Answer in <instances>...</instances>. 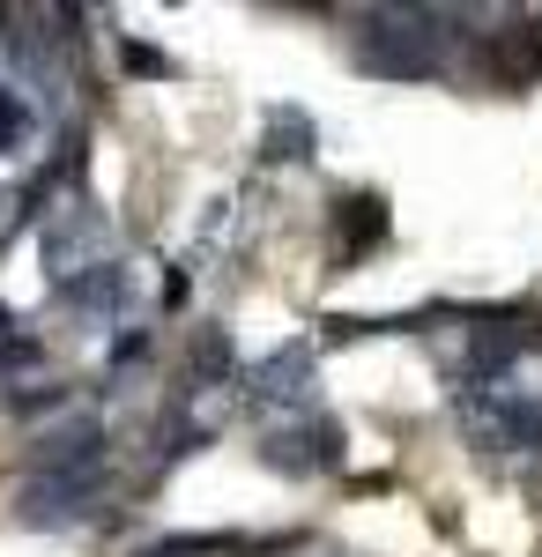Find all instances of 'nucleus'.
Here are the masks:
<instances>
[{
	"label": "nucleus",
	"mask_w": 542,
	"mask_h": 557,
	"mask_svg": "<svg viewBox=\"0 0 542 557\" xmlns=\"http://www.w3.org/2000/svg\"><path fill=\"white\" fill-rule=\"evenodd\" d=\"M357 67L394 75V83H431L439 75V45H431V15L409 8H379L357 23Z\"/></svg>",
	"instance_id": "nucleus-1"
},
{
	"label": "nucleus",
	"mask_w": 542,
	"mask_h": 557,
	"mask_svg": "<svg viewBox=\"0 0 542 557\" xmlns=\"http://www.w3.org/2000/svg\"><path fill=\"white\" fill-rule=\"evenodd\" d=\"M104 461V424H67V431H45L38 446H30V469L38 475H97Z\"/></svg>",
	"instance_id": "nucleus-2"
},
{
	"label": "nucleus",
	"mask_w": 542,
	"mask_h": 557,
	"mask_svg": "<svg viewBox=\"0 0 542 557\" xmlns=\"http://www.w3.org/2000/svg\"><path fill=\"white\" fill-rule=\"evenodd\" d=\"M334 454H342L334 424H305V431H275L268 438V469H283V475H312V469H328Z\"/></svg>",
	"instance_id": "nucleus-3"
},
{
	"label": "nucleus",
	"mask_w": 542,
	"mask_h": 557,
	"mask_svg": "<svg viewBox=\"0 0 542 557\" xmlns=\"http://www.w3.org/2000/svg\"><path fill=\"white\" fill-rule=\"evenodd\" d=\"M97 491V475H38L23 491V520H75Z\"/></svg>",
	"instance_id": "nucleus-4"
},
{
	"label": "nucleus",
	"mask_w": 542,
	"mask_h": 557,
	"mask_svg": "<svg viewBox=\"0 0 542 557\" xmlns=\"http://www.w3.org/2000/svg\"><path fill=\"white\" fill-rule=\"evenodd\" d=\"M141 557H246L238 535H171V543H149Z\"/></svg>",
	"instance_id": "nucleus-5"
},
{
	"label": "nucleus",
	"mask_w": 542,
	"mask_h": 557,
	"mask_svg": "<svg viewBox=\"0 0 542 557\" xmlns=\"http://www.w3.org/2000/svg\"><path fill=\"white\" fill-rule=\"evenodd\" d=\"M30 141V104H23V89L0 83V157H15Z\"/></svg>",
	"instance_id": "nucleus-6"
},
{
	"label": "nucleus",
	"mask_w": 542,
	"mask_h": 557,
	"mask_svg": "<svg viewBox=\"0 0 542 557\" xmlns=\"http://www.w3.org/2000/svg\"><path fill=\"white\" fill-rule=\"evenodd\" d=\"M194 364H201L209 380H238V364H231V343H223V335H201V343H194Z\"/></svg>",
	"instance_id": "nucleus-7"
},
{
	"label": "nucleus",
	"mask_w": 542,
	"mask_h": 557,
	"mask_svg": "<svg viewBox=\"0 0 542 557\" xmlns=\"http://www.w3.org/2000/svg\"><path fill=\"white\" fill-rule=\"evenodd\" d=\"M120 52H126V67H134V75H171V60H164V52H149V45H134V38H126Z\"/></svg>",
	"instance_id": "nucleus-8"
},
{
	"label": "nucleus",
	"mask_w": 542,
	"mask_h": 557,
	"mask_svg": "<svg viewBox=\"0 0 542 557\" xmlns=\"http://www.w3.org/2000/svg\"><path fill=\"white\" fill-rule=\"evenodd\" d=\"M23 201H30V194H0V246H8V238H15V223H23Z\"/></svg>",
	"instance_id": "nucleus-9"
},
{
	"label": "nucleus",
	"mask_w": 542,
	"mask_h": 557,
	"mask_svg": "<svg viewBox=\"0 0 542 557\" xmlns=\"http://www.w3.org/2000/svg\"><path fill=\"white\" fill-rule=\"evenodd\" d=\"M8 327H15V320H8V305H0V335H8Z\"/></svg>",
	"instance_id": "nucleus-10"
}]
</instances>
